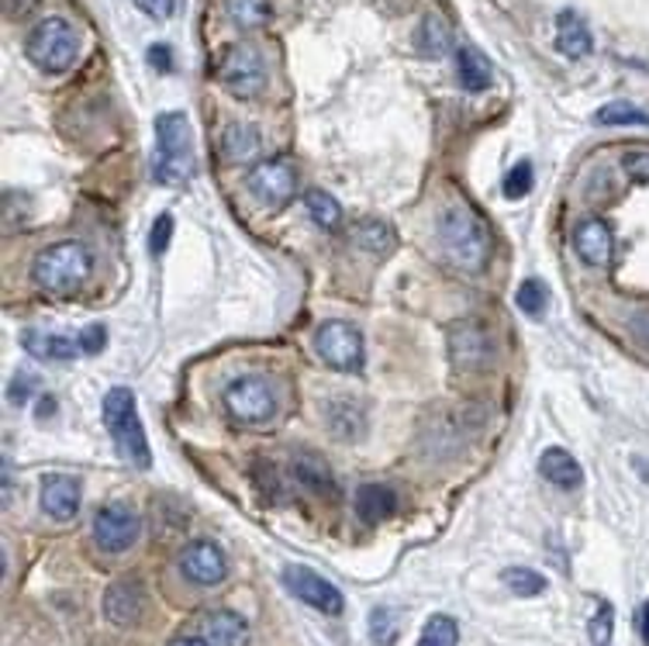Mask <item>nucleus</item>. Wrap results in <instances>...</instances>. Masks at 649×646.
<instances>
[{"instance_id": "4468645a", "label": "nucleus", "mask_w": 649, "mask_h": 646, "mask_svg": "<svg viewBox=\"0 0 649 646\" xmlns=\"http://www.w3.org/2000/svg\"><path fill=\"white\" fill-rule=\"evenodd\" d=\"M80 508V481L70 473H49L42 481V512L59 522H70Z\"/></svg>"}, {"instance_id": "0eeeda50", "label": "nucleus", "mask_w": 649, "mask_h": 646, "mask_svg": "<svg viewBox=\"0 0 649 646\" xmlns=\"http://www.w3.org/2000/svg\"><path fill=\"white\" fill-rule=\"evenodd\" d=\"M225 408L235 422L259 425L273 419L276 412V391L267 377H239L225 387Z\"/></svg>"}, {"instance_id": "58836bf2", "label": "nucleus", "mask_w": 649, "mask_h": 646, "mask_svg": "<svg viewBox=\"0 0 649 646\" xmlns=\"http://www.w3.org/2000/svg\"><path fill=\"white\" fill-rule=\"evenodd\" d=\"M104 339H107L104 326H91L86 332H80V347H83V353H101L104 350Z\"/></svg>"}, {"instance_id": "1a4fd4ad", "label": "nucleus", "mask_w": 649, "mask_h": 646, "mask_svg": "<svg viewBox=\"0 0 649 646\" xmlns=\"http://www.w3.org/2000/svg\"><path fill=\"white\" fill-rule=\"evenodd\" d=\"M252 198L267 208H287L297 193V169L291 160H263L246 177Z\"/></svg>"}, {"instance_id": "393cba45", "label": "nucleus", "mask_w": 649, "mask_h": 646, "mask_svg": "<svg viewBox=\"0 0 649 646\" xmlns=\"http://www.w3.org/2000/svg\"><path fill=\"white\" fill-rule=\"evenodd\" d=\"M228 17L243 28H259L270 17V0H225Z\"/></svg>"}, {"instance_id": "a18cd8bd", "label": "nucleus", "mask_w": 649, "mask_h": 646, "mask_svg": "<svg viewBox=\"0 0 649 646\" xmlns=\"http://www.w3.org/2000/svg\"><path fill=\"white\" fill-rule=\"evenodd\" d=\"M38 404H42V408H38V419H46L49 412L56 415V401H52V398H42Z\"/></svg>"}, {"instance_id": "412c9836", "label": "nucleus", "mask_w": 649, "mask_h": 646, "mask_svg": "<svg viewBox=\"0 0 649 646\" xmlns=\"http://www.w3.org/2000/svg\"><path fill=\"white\" fill-rule=\"evenodd\" d=\"M256 153H259V136H256L252 125H239V121L225 125V132H222V156L228 163L252 160Z\"/></svg>"}, {"instance_id": "b1692460", "label": "nucleus", "mask_w": 649, "mask_h": 646, "mask_svg": "<svg viewBox=\"0 0 649 646\" xmlns=\"http://www.w3.org/2000/svg\"><path fill=\"white\" fill-rule=\"evenodd\" d=\"M305 208H308V214L321 228H339L342 225V208L324 190H308L305 193Z\"/></svg>"}, {"instance_id": "39448f33", "label": "nucleus", "mask_w": 649, "mask_h": 646, "mask_svg": "<svg viewBox=\"0 0 649 646\" xmlns=\"http://www.w3.org/2000/svg\"><path fill=\"white\" fill-rule=\"evenodd\" d=\"M25 56L38 70L62 73V70H70L80 56V35L67 17H46L28 32Z\"/></svg>"}, {"instance_id": "ea45409f", "label": "nucleus", "mask_w": 649, "mask_h": 646, "mask_svg": "<svg viewBox=\"0 0 649 646\" xmlns=\"http://www.w3.org/2000/svg\"><path fill=\"white\" fill-rule=\"evenodd\" d=\"M135 4H139L149 17H156V21H163V17L173 14V0H135Z\"/></svg>"}, {"instance_id": "f8f14e48", "label": "nucleus", "mask_w": 649, "mask_h": 646, "mask_svg": "<svg viewBox=\"0 0 649 646\" xmlns=\"http://www.w3.org/2000/svg\"><path fill=\"white\" fill-rule=\"evenodd\" d=\"M284 585L305 601V606H311V609H318V612H324V615H339L342 612V591L335 588V585H329L321 574H315V571H308V567H287L284 571Z\"/></svg>"}, {"instance_id": "a19ab883", "label": "nucleus", "mask_w": 649, "mask_h": 646, "mask_svg": "<svg viewBox=\"0 0 649 646\" xmlns=\"http://www.w3.org/2000/svg\"><path fill=\"white\" fill-rule=\"evenodd\" d=\"M149 62L160 70V73H169L173 70V52H169V46H153L149 49Z\"/></svg>"}, {"instance_id": "f257e3e1", "label": "nucleus", "mask_w": 649, "mask_h": 646, "mask_svg": "<svg viewBox=\"0 0 649 646\" xmlns=\"http://www.w3.org/2000/svg\"><path fill=\"white\" fill-rule=\"evenodd\" d=\"M439 243L452 267L460 270H484L491 260V235L484 222L467 204H449L439 214Z\"/></svg>"}, {"instance_id": "c85d7f7f", "label": "nucleus", "mask_w": 649, "mask_h": 646, "mask_svg": "<svg viewBox=\"0 0 649 646\" xmlns=\"http://www.w3.org/2000/svg\"><path fill=\"white\" fill-rule=\"evenodd\" d=\"M598 125H646L649 128V115L639 111V107L633 104H625V101H612V104H604L601 111L594 115Z\"/></svg>"}, {"instance_id": "ddd939ff", "label": "nucleus", "mask_w": 649, "mask_h": 646, "mask_svg": "<svg viewBox=\"0 0 649 646\" xmlns=\"http://www.w3.org/2000/svg\"><path fill=\"white\" fill-rule=\"evenodd\" d=\"M180 571L187 580L201 588H214L225 580V553L214 547L211 540H193L180 550Z\"/></svg>"}, {"instance_id": "4be33fe9", "label": "nucleus", "mask_w": 649, "mask_h": 646, "mask_svg": "<svg viewBox=\"0 0 649 646\" xmlns=\"http://www.w3.org/2000/svg\"><path fill=\"white\" fill-rule=\"evenodd\" d=\"M25 347L32 356L38 360H73L83 347L80 339H70V336H46V332H25Z\"/></svg>"}, {"instance_id": "f3484780", "label": "nucleus", "mask_w": 649, "mask_h": 646, "mask_svg": "<svg viewBox=\"0 0 649 646\" xmlns=\"http://www.w3.org/2000/svg\"><path fill=\"white\" fill-rule=\"evenodd\" d=\"M104 615L111 619L115 626H132V622L142 615V588L135 580H118V585L107 588Z\"/></svg>"}, {"instance_id": "c03bdc74", "label": "nucleus", "mask_w": 649, "mask_h": 646, "mask_svg": "<svg viewBox=\"0 0 649 646\" xmlns=\"http://www.w3.org/2000/svg\"><path fill=\"white\" fill-rule=\"evenodd\" d=\"M169 646H208V639L204 636H177Z\"/></svg>"}, {"instance_id": "bb28decb", "label": "nucleus", "mask_w": 649, "mask_h": 646, "mask_svg": "<svg viewBox=\"0 0 649 646\" xmlns=\"http://www.w3.org/2000/svg\"><path fill=\"white\" fill-rule=\"evenodd\" d=\"M460 643V626L449 615H432L418 636V646H457Z\"/></svg>"}, {"instance_id": "e433bc0d", "label": "nucleus", "mask_w": 649, "mask_h": 646, "mask_svg": "<svg viewBox=\"0 0 649 646\" xmlns=\"http://www.w3.org/2000/svg\"><path fill=\"white\" fill-rule=\"evenodd\" d=\"M625 174L639 184H649V153H629L625 156Z\"/></svg>"}, {"instance_id": "f03ea898", "label": "nucleus", "mask_w": 649, "mask_h": 646, "mask_svg": "<svg viewBox=\"0 0 649 646\" xmlns=\"http://www.w3.org/2000/svg\"><path fill=\"white\" fill-rule=\"evenodd\" d=\"M193 142L190 121L180 111H166L156 118V160L153 177L166 187H184L193 177Z\"/></svg>"}, {"instance_id": "37998d69", "label": "nucleus", "mask_w": 649, "mask_h": 646, "mask_svg": "<svg viewBox=\"0 0 649 646\" xmlns=\"http://www.w3.org/2000/svg\"><path fill=\"white\" fill-rule=\"evenodd\" d=\"M639 633H642V643L649 646V601H642V609H639Z\"/></svg>"}, {"instance_id": "7ed1b4c3", "label": "nucleus", "mask_w": 649, "mask_h": 646, "mask_svg": "<svg viewBox=\"0 0 649 646\" xmlns=\"http://www.w3.org/2000/svg\"><path fill=\"white\" fill-rule=\"evenodd\" d=\"M94 256L83 243H56L42 249L32 263V280L49 294H73L91 277Z\"/></svg>"}, {"instance_id": "7c9ffc66", "label": "nucleus", "mask_w": 649, "mask_h": 646, "mask_svg": "<svg viewBox=\"0 0 649 646\" xmlns=\"http://www.w3.org/2000/svg\"><path fill=\"white\" fill-rule=\"evenodd\" d=\"M532 184H535V169H532V163H529V160L515 163V166H511V174L505 177V198H508V201H522L526 193L532 190Z\"/></svg>"}, {"instance_id": "2eb2a0df", "label": "nucleus", "mask_w": 649, "mask_h": 646, "mask_svg": "<svg viewBox=\"0 0 649 646\" xmlns=\"http://www.w3.org/2000/svg\"><path fill=\"white\" fill-rule=\"evenodd\" d=\"M577 256L588 267H609L612 263V228L601 219H588L580 222L577 235H574Z\"/></svg>"}, {"instance_id": "f704fd0d", "label": "nucleus", "mask_w": 649, "mask_h": 646, "mask_svg": "<svg viewBox=\"0 0 649 646\" xmlns=\"http://www.w3.org/2000/svg\"><path fill=\"white\" fill-rule=\"evenodd\" d=\"M612 626H615V609L609 601H601L594 619H591V643L594 646H609L612 643Z\"/></svg>"}, {"instance_id": "a211bd4d", "label": "nucleus", "mask_w": 649, "mask_h": 646, "mask_svg": "<svg viewBox=\"0 0 649 646\" xmlns=\"http://www.w3.org/2000/svg\"><path fill=\"white\" fill-rule=\"evenodd\" d=\"M201 636L208 639V646H246L249 643V626L239 612H228V609H219L204 619L201 626Z\"/></svg>"}, {"instance_id": "c756f323", "label": "nucleus", "mask_w": 649, "mask_h": 646, "mask_svg": "<svg viewBox=\"0 0 649 646\" xmlns=\"http://www.w3.org/2000/svg\"><path fill=\"white\" fill-rule=\"evenodd\" d=\"M353 239L366 249H374V252H384L387 246H391V228H387L380 219H363L356 222L353 228Z\"/></svg>"}, {"instance_id": "423d86ee", "label": "nucleus", "mask_w": 649, "mask_h": 646, "mask_svg": "<svg viewBox=\"0 0 649 646\" xmlns=\"http://www.w3.org/2000/svg\"><path fill=\"white\" fill-rule=\"evenodd\" d=\"M449 356H452V367H457V371H467V374L487 371L494 363V336H491V329L477 318L457 321V326L449 329Z\"/></svg>"}, {"instance_id": "c9c22d12", "label": "nucleus", "mask_w": 649, "mask_h": 646, "mask_svg": "<svg viewBox=\"0 0 649 646\" xmlns=\"http://www.w3.org/2000/svg\"><path fill=\"white\" fill-rule=\"evenodd\" d=\"M169 239H173V214L163 211L153 222V232H149V249H153V256H163L169 249Z\"/></svg>"}, {"instance_id": "dca6fc26", "label": "nucleus", "mask_w": 649, "mask_h": 646, "mask_svg": "<svg viewBox=\"0 0 649 646\" xmlns=\"http://www.w3.org/2000/svg\"><path fill=\"white\" fill-rule=\"evenodd\" d=\"M556 49L567 59L591 56L594 38H591L588 21H583L580 14H574V11H559V17H556Z\"/></svg>"}, {"instance_id": "20e7f679", "label": "nucleus", "mask_w": 649, "mask_h": 646, "mask_svg": "<svg viewBox=\"0 0 649 646\" xmlns=\"http://www.w3.org/2000/svg\"><path fill=\"white\" fill-rule=\"evenodd\" d=\"M104 425H107V433H111L118 454L132 467L149 470L153 454H149L145 428H142V419L135 412V395L128 391V387H115V391H107V398H104Z\"/></svg>"}, {"instance_id": "79ce46f5", "label": "nucleus", "mask_w": 649, "mask_h": 646, "mask_svg": "<svg viewBox=\"0 0 649 646\" xmlns=\"http://www.w3.org/2000/svg\"><path fill=\"white\" fill-rule=\"evenodd\" d=\"M4 4H8L11 14H25V11H32L38 4V0H4Z\"/></svg>"}, {"instance_id": "2f4dec72", "label": "nucleus", "mask_w": 649, "mask_h": 646, "mask_svg": "<svg viewBox=\"0 0 649 646\" xmlns=\"http://www.w3.org/2000/svg\"><path fill=\"white\" fill-rule=\"evenodd\" d=\"M515 305L522 308L526 315H543L546 308V287L539 280H522V287L515 294Z\"/></svg>"}, {"instance_id": "6e6552de", "label": "nucleus", "mask_w": 649, "mask_h": 646, "mask_svg": "<svg viewBox=\"0 0 649 646\" xmlns=\"http://www.w3.org/2000/svg\"><path fill=\"white\" fill-rule=\"evenodd\" d=\"M219 80L225 83V91L235 94V97H256V94H263V87H267V62L252 46L239 42V46H232L222 56Z\"/></svg>"}, {"instance_id": "72a5a7b5", "label": "nucleus", "mask_w": 649, "mask_h": 646, "mask_svg": "<svg viewBox=\"0 0 649 646\" xmlns=\"http://www.w3.org/2000/svg\"><path fill=\"white\" fill-rule=\"evenodd\" d=\"M370 636L380 646H391L394 636H398V615L391 609H374V615H370Z\"/></svg>"}, {"instance_id": "a878e982", "label": "nucleus", "mask_w": 649, "mask_h": 646, "mask_svg": "<svg viewBox=\"0 0 649 646\" xmlns=\"http://www.w3.org/2000/svg\"><path fill=\"white\" fill-rule=\"evenodd\" d=\"M505 588L518 598H532V595H543L546 591V577L539 571H529V567H508L502 574Z\"/></svg>"}, {"instance_id": "9b49d317", "label": "nucleus", "mask_w": 649, "mask_h": 646, "mask_svg": "<svg viewBox=\"0 0 649 646\" xmlns=\"http://www.w3.org/2000/svg\"><path fill=\"white\" fill-rule=\"evenodd\" d=\"M139 529H142V522H139L135 508H128L121 502L104 505L97 512V519H94V543L104 553H125L139 540Z\"/></svg>"}, {"instance_id": "cd10ccee", "label": "nucleus", "mask_w": 649, "mask_h": 646, "mask_svg": "<svg viewBox=\"0 0 649 646\" xmlns=\"http://www.w3.org/2000/svg\"><path fill=\"white\" fill-rule=\"evenodd\" d=\"M418 46L425 56H442L449 49V28H446V21L436 17V14H428L422 21V32H418Z\"/></svg>"}, {"instance_id": "aec40b11", "label": "nucleus", "mask_w": 649, "mask_h": 646, "mask_svg": "<svg viewBox=\"0 0 649 646\" xmlns=\"http://www.w3.org/2000/svg\"><path fill=\"white\" fill-rule=\"evenodd\" d=\"M457 62H460V83H463L470 94H484L491 83H494L491 59L477 46H460Z\"/></svg>"}, {"instance_id": "5701e85b", "label": "nucleus", "mask_w": 649, "mask_h": 646, "mask_svg": "<svg viewBox=\"0 0 649 646\" xmlns=\"http://www.w3.org/2000/svg\"><path fill=\"white\" fill-rule=\"evenodd\" d=\"M398 508V494L384 484H366L356 491V512L366 522H380L384 515H391Z\"/></svg>"}, {"instance_id": "9d476101", "label": "nucleus", "mask_w": 649, "mask_h": 646, "mask_svg": "<svg viewBox=\"0 0 649 646\" xmlns=\"http://www.w3.org/2000/svg\"><path fill=\"white\" fill-rule=\"evenodd\" d=\"M318 356L335 371H359L363 367V332L350 321H324L315 332Z\"/></svg>"}, {"instance_id": "4c0bfd02", "label": "nucleus", "mask_w": 649, "mask_h": 646, "mask_svg": "<svg viewBox=\"0 0 649 646\" xmlns=\"http://www.w3.org/2000/svg\"><path fill=\"white\" fill-rule=\"evenodd\" d=\"M32 391H35V377L21 374V377H14V384H11L8 398H11V404H25V401L32 398Z\"/></svg>"}, {"instance_id": "473e14b6", "label": "nucleus", "mask_w": 649, "mask_h": 646, "mask_svg": "<svg viewBox=\"0 0 649 646\" xmlns=\"http://www.w3.org/2000/svg\"><path fill=\"white\" fill-rule=\"evenodd\" d=\"M297 478H300V484H308V488H315V491H329L332 488V478L324 473V467L315 460V457H297Z\"/></svg>"}, {"instance_id": "6ab92c4d", "label": "nucleus", "mask_w": 649, "mask_h": 646, "mask_svg": "<svg viewBox=\"0 0 649 646\" xmlns=\"http://www.w3.org/2000/svg\"><path fill=\"white\" fill-rule=\"evenodd\" d=\"M539 473L553 484V488H564V491H574L580 488L583 481V470L580 463L567 454L564 446H550L543 457H539Z\"/></svg>"}]
</instances>
